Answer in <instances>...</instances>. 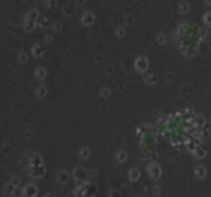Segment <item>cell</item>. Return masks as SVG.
I'll list each match as a JSON object with an SVG mask.
<instances>
[{"label": "cell", "instance_id": "83f0119b", "mask_svg": "<svg viewBox=\"0 0 211 197\" xmlns=\"http://www.w3.org/2000/svg\"><path fill=\"white\" fill-rule=\"evenodd\" d=\"M62 11H63V14L64 15H70L73 12V9L70 7V5H64L63 6V8H62Z\"/></svg>", "mask_w": 211, "mask_h": 197}, {"label": "cell", "instance_id": "44dd1931", "mask_svg": "<svg viewBox=\"0 0 211 197\" xmlns=\"http://www.w3.org/2000/svg\"><path fill=\"white\" fill-rule=\"evenodd\" d=\"M144 81H145V83H147L149 85H153L157 82V78H156V76L152 73H149L144 76Z\"/></svg>", "mask_w": 211, "mask_h": 197}, {"label": "cell", "instance_id": "5b68a950", "mask_svg": "<svg viewBox=\"0 0 211 197\" xmlns=\"http://www.w3.org/2000/svg\"><path fill=\"white\" fill-rule=\"evenodd\" d=\"M23 194L25 197H35L37 194V187L32 183H29L23 189Z\"/></svg>", "mask_w": 211, "mask_h": 197}, {"label": "cell", "instance_id": "7c38bea8", "mask_svg": "<svg viewBox=\"0 0 211 197\" xmlns=\"http://www.w3.org/2000/svg\"><path fill=\"white\" fill-rule=\"evenodd\" d=\"M40 17V14L36 8H31L28 10V12L26 14V19H29V20H32V21H37L38 18Z\"/></svg>", "mask_w": 211, "mask_h": 197}, {"label": "cell", "instance_id": "ffe728a7", "mask_svg": "<svg viewBox=\"0 0 211 197\" xmlns=\"http://www.w3.org/2000/svg\"><path fill=\"white\" fill-rule=\"evenodd\" d=\"M90 149H89L88 147H82L79 149V158H82V159H88L89 157H90Z\"/></svg>", "mask_w": 211, "mask_h": 197}, {"label": "cell", "instance_id": "7a4b0ae2", "mask_svg": "<svg viewBox=\"0 0 211 197\" xmlns=\"http://www.w3.org/2000/svg\"><path fill=\"white\" fill-rule=\"evenodd\" d=\"M135 68H136L137 71L139 72H145L148 69V66H149V62H148L147 58L145 56H138L136 59H135L134 62Z\"/></svg>", "mask_w": 211, "mask_h": 197}, {"label": "cell", "instance_id": "7402d4cb", "mask_svg": "<svg viewBox=\"0 0 211 197\" xmlns=\"http://www.w3.org/2000/svg\"><path fill=\"white\" fill-rule=\"evenodd\" d=\"M178 10L182 14H186L189 10V3H187L186 1H181L180 3L178 4Z\"/></svg>", "mask_w": 211, "mask_h": 197}, {"label": "cell", "instance_id": "e575fe53", "mask_svg": "<svg viewBox=\"0 0 211 197\" xmlns=\"http://www.w3.org/2000/svg\"><path fill=\"white\" fill-rule=\"evenodd\" d=\"M44 197H55V196L53 195V194H46V195L44 196Z\"/></svg>", "mask_w": 211, "mask_h": 197}, {"label": "cell", "instance_id": "d6986e66", "mask_svg": "<svg viewBox=\"0 0 211 197\" xmlns=\"http://www.w3.org/2000/svg\"><path fill=\"white\" fill-rule=\"evenodd\" d=\"M128 158V154L126 151L124 150H119V151L116 154V159L118 160V162L122 163V162H125Z\"/></svg>", "mask_w": 211, "mask_h": 197}, {"label": "cell", "instance_id": "484cf974", "mask_svg": "<svg viewBox=\"0 0 211 197\" xmlns=\"http://www.w3.org/2000/svg\"><path fill=\"white\" fill-rule=\"evenodd\" d=\"M116 36H119V37H123V36H125V34H126V29H125L123 26H119V27L116 28Z\"/></svg>", "mask_w": 211, "mask_h": 197}, {"label": "cell", "instance_id": "9a60e30c", "mask_svg": "<svg viewBox=\"0 0 211 197\" xmlns=\"http://www.w3.org/2000/svg\"><path fill=\"white\" fill-rule=\"evenodd\" d=\"M35 95H36V97L43 98L46 95H48V89H46V86H44V85H39V86L36 89Z\"/></svg>", "mask_w": 211, "mask_h": 197}, {"label": "cell", "instance_id": "8992f818", "mask_svg": "<svg viewBox=\"0 0 211 197\" xmlns=\"http://www.w3.org/2000/svg\"><path fill=\"white\" fill-rule=\"evenodd\" d=\"M80 22L82 23V25L85 26H92L95 22V15L93 14L92 11H85L84 15H82V19H80Z\"/></svg>", "mask_w": 211, "mask_h": 197}, {"label": "cell", "instance_id": "cb8c5ba5", "mask_svg": "<svg viewBox=\"0 0 211 197\" xmlns=\"http://www.w3.org/2000/svg\"><path fill=\"white\" fill-rule=\"evenodd\" d=\"M15 190V186L12 185V184L10 183V182H9L8 184H7V185L5 186V188H4L5 193H6V194H9V195H10V194L14 193Z\"/></svg>", "mask_w": 211, "mask_h": 197}, {"label": "cell", "instance_id": "f546056e", "mask_svg": "<svg viewBox=\"0 0 211 197\" xmlns=\"http://www.w3.org/2000/svg\"><path fill=\"white\" fill-rule=\"evenodd\" d=\"M157 41L160 44H164V43L166 42V37H165V35L162 34V33H160V34H158L157 36Z\"/></svg>", "mask_w": 211, "mask_h": 197}, {"label": "cell", "instance_id": "8fae6325", "mask_svg": "<svg viewBox=\"0 0 211 197\" xmlns=\"http://www.w3.org/2000/svg\"><path fill=\"white\" fill-rule=\"evenodd\" d=\"M57 179L60 183H66L69 180V173L65 170H60L57 173Z\"/></svg>", "mask_w": 211, "mask_h": 197}, {"label": "cell", "instance_id": "277c9868", "mask_svg": "<svg viewBox=\"0 0 211 197\" xmlns=\"http://www.w3.org/2000/svg\"><path fill=\"white\" fill-rule=\"evenodd\" d=\"M30 176L33 178H41L45 175V166L39 165V166H29Z\"/></svg>", "mask_w": 211, "mask_h": 197}, {"label": "cell", "instance_id": "52a82bcc", "mask_svg": "<svg viewBox=\"0 0 211 197\" xmlns=\"http://www.w3.org/2000/svg\"><path fill=\"white\" fill-rule=\"evenodd\" d=\"M43 165V159L39 154H32L29 158V166H39Z\"/></svg>", "mask_w": 211, "mask_h": 197}, {"label": "cell", "instance_id": "836d02e7", "mask_svg": "<svg viewBox=\"0 0 211 197\" xmlns=\"http://www.w3.org/2000/svg\"><path fill=\"white\" fill-rule=\"evenodd\" d=\"M44 5H46L49 8H53L55 5H57V2L56 1H45L44 2Z\"/></svg>", "mask_w": 211, "mask_h": 197}, {"label": "cell", "instance_id": "f1b7e54d", "mask_svg": "<svg viewBox=\"0 0 211 197\" xmlns=\"http://www.w3.org/2000/svg\"><path fill=\"white\" fill-rule=\"evenodd\" d=\"M204 22L206 25L211 27V11H207L206 14L204 15Z\"/></svg>", "mask_w": 211, "mask_h": 197}, {"label": "cell", "instance_id": "d4e9b609", "mask_svg": "<svg viewBox=\"0 0 211 197\" xmlns=\"http://www.w3.org/2000/svg\"><path fill=\"white\" fill-rule=\"evenodd\" d=\"M109 95H110V89H109V87H103V89H101V92H100L101 98H106L109 97Z\"/></svg>", "mask_w": 211, "mask_h": 197}, {"label": "cell", "instance_id": "4fadbf2b", "mask_svg": "<svg viewBox=\"0 0 211 197\" xmlns=\"http://www.w3.org/2000/svg\"><path fill=\"white\" fill-rule=\"evenodd\" d=\"M129 178H130V180L133 181V182L137 181L138 179L140 178V170H138L137 167H132L131 170H129Z\"/></svg>", "mask_w": 211, "mask_h": 197}, {"label": "cell", "instance_id": "1f68e13d", "mask_svg": "<svg viewBox=\"0 0 211 197\" xmlns=\"http://www.w3.org/2000/svg\"><path fill=\"white\" fill-rule=\"evenodd\" d=\"M53 40H54V38H53V36H52L51 34H49V35H45V36H44V39H43V41L46 43V44H49V43H52V42H53Z\"/></svg>", "mask_w": 211, "mask_h": 197}, {"label": "cell", "instance_id": "6da1fadb", "mask_svg": "<svg viewBox=\"0 0 211 197\" xmlns=\"http://www.w3.org/2000/svg\"><path fill=\"white\" fill-rule=\"evenodd\" d=\"M73 178L76 181V183L80 185H85V181L88 178V173L82 166H76L73 170Z\"/></svg>", "mask_w": 211, "mask_h": 197}, {"label": "cell", "instance_id": "3957f363", "mask_svg": "<svg viewBox=\"0 0 211 197\" xmlns=\"http://www.w3.org/2000/svg\"><path fill=\"white\" fill-rule=\"evenodd\" d=\"M147 172L149 173V176L155 180H158L159 178L162 176V168H161L160 165L156 162L149 163L147 166Z\"/></svg>", "mask_w": 211, "mask_h": 197}, {"label": "cell", "instance_id": "ba28073f", "mask_svg": "<svg viewBox=\"0 0 211 197\" xmlns=\"http://www.w3.org/2000/svg\"><path fill=\"white\" fill-rule=\"evenodd\" d=\"M31 53H32V56L34 57V58L38 59L44 54V49L42 48V46H41L40 44L35 43V44L31 47Z\"/></svg>", "mask_w": 211, "mask_h": 197}, {"label": "cell", "instance_id": "4dcf8cb0", "mask_svg": "<svg viewBox=\"0 0 211 197\" xmlns=\"http://www.w3.org/2000/svg\"><path fill=\"white\" fill-rule=\"evenodd\" d=\"M10 183L12 184L14 186H15V187H18V186L20 185V183H21V180H20V178H18V177H14L10 180Z\"/></svg>", "mask_w": 211, "mask_h": 197}, {"label": "cell", "instance_id": "4316f807", "mask_svg": "<svg viewBox=\"0 0 211 197\" xmlns=\"http://www.w3.org/2000/svg\"><path fill=\"white\" fill-rule=\"evenodd\" d=\"M53 30L56 31V32H59V31L62 30V28H63V26H62V23L59 22V21H56V22L53 23Z\"/></svg>", "mask_w": 211, "mask_h": 197}, {"label": "cell", "instance_id": "9c48e42d", "mask_svg": "<svg viewBox=\"0 0 211 197\" xmlns=\"http://www.w3.org/2000/svg\"><path fill=\"white\" fill-rule=\"evenodd\" d=\"M194 155H195V157L198 158V159H202V158H204L205 156H206V154H207V148L206 147H204L203 145L201 144L200 146H198L196 148V150H195L194 152Z\"/></svg>", "mask_w": 211, "mask_h": 197}, {"label": "cell", "instance_id": "d6a6232c", "mask_svg": "<svg viewBox=\"0 0 211 197\" xmlns=\"http://www.w3.org/2000/svg\"><path fill=\"white\" fill-rule=\"evenodd\" d=\"M133 22H134V18H133L132 15H126V17H125V23H126L127 25H131Z\"/></svg>", "mask_w": 211, "mask_h": 197}, {"label": "cell", "instance_id": "e0dca14e", "mask_svg": "<svg viewBox=\"0 0 211 197\" xmlns=\"http://www.w3.org/2000/svg\"><path fill=\"white\" fill-rule=\"evenodd\" d=\"M35 77L38 80H43L46 77V70L43 67H39L35 70Z\"/></svg>", "mask_w": 211, "mask_h": 197}, {"label": "cell", "instance_id": "30bf717a", "mask_svg": "<svg viewBox=\"0 0 211 197\" xmlns=\"http://www.w3.org/2000/svg\"><path fill=\"white\" fill-rule=\"evenodd\" d=\"M194 124L199 128H202L203 126L206 125V118L202 114H195L194 117Z\"/></svg>", "mask_w": 211, "mask_h": 197}, {"label": "cell", "instance_id": "ac0fdd59", "mask_svg": "<svg viewBox=\"0 0 211 197\" xmlns=\"http://www.w3.org/2000/svg\"><path fill=\"white\" fill-rule=\"evenodd\" d=\"M36 24H37V26H39L40 28H48L49 27V20L46 17H44V15H41L38 18V20L36 21Z\"/></svg>", "mask_w": 211, "mask_h": 197}, {"label": "cell", "instance_id": "603a6c76", "mask_svg": "<svg viewBox=\"0 0 211 197\" xmlns=\"http://www.w3.org/2000/svg\"><path fill=\"white\" fill-rule=\"evenodd\" d=\"M18 61L20 62L21 64H24L28 61V54L25 53V51H21L18 54Z\"/></svg>", "mask_w": 211, "mask_h": 197}, {"label": "cell", "instance_id": "2e32d148", "mask_svg": "<svg viewBox=\"0 0 211 197\" xmlns=\"http://www.w3.org/2000/svg\"><path fill=\"white\" fill-rule=\"evenodd\" d=\"M195 175L199 179L204 178L206 176V168L202 166V165H198V166L195 167Z\"/></svg>", "mask_w": 211, "mask_h": 197}, {"label": "cell", "instance_id": "5bb4252c", "mask_svg": "<svg viewBox=\"0 0 211 197\" xmlns=\"http://www.w3.org/2000/svg\"><path fill=\"white\" fill-rule=\"evenodd\" d=\"M37 26L35 21H32V20H29V19H25L24 21V28L26 31L30 32V31H33L35 29V27Z\"/></svg>", "mask_w": 211, "mask_h": 197}]
</instances>
